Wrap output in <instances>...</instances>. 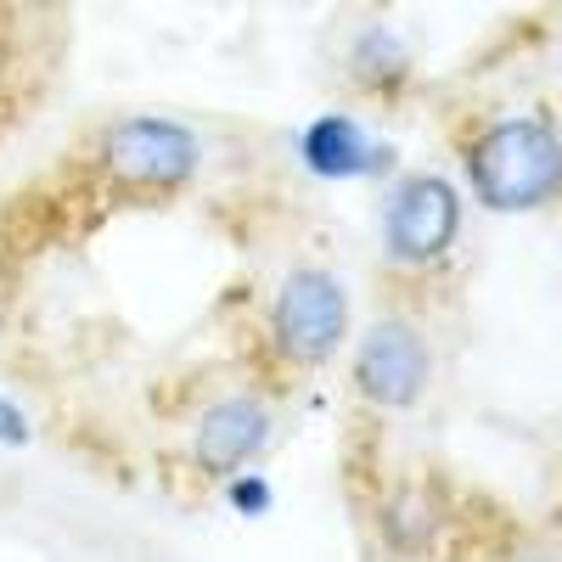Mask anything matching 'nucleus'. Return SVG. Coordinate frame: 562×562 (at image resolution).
Returning <instances> with one entry per match:
<instances>
[{"mask_svg": "<svg viewBox=\"0 0 562 562\" xmlns=\"http://www.w3.org/2000/svg\"><path fill=\"white\" fill-rule=\"evenodd\" d=\"M467 186L490 214H529L562 192V135L546 119H495L467 147Z\"/></svg>", "mask_w": 562, "mask_h": 562, "instance_id": "f257e3e1", "label": "nucleus"}, {"mask_svg": "<svg viewBox=\"0 0 562 562\" xmlns=\"http://www.w3.org/2000/svg\"><path fill=\"white\" fill-rule=\"evenodd\" d=\"M97 164H102V180L130 198H175L198 180L203 140L175 119L130 113L97 135Z\"/></svg>", "mask_w": 562, "mask_h": 562, "instance_id": "f03ea898", "label": "nucleus"}, {"mask_svg": "<svg viewBox=\"0 0 562 562\" xmlns=\"http://www.w3.org/2000/svg\"><path fill=\"white\" fill-rule=\"evenodd\" d=\"M344 338H349L344 281L321 265H299L281 276L276 304H270V349L299 371H315L344 349Z\"/></svg>", "mask_w": 562, "mask_h": 562, "instance_id": "7ed1b4c3", "label": "nucleus"}, {"mask_svg": "<svg viewBox=\"0 0 562 562\" xmlns=\"http://www.w3.org/2000/svg\"><path fill=\"white\" fill-rule=\"evenodd\" d=\"M461 237V192L445 175H405L383 203V248L405 270L439 265Z\"/></svg>", "mask_w": 562, "mask_h": 562, "instance_id": "20e7f679", "label": "nucleus"}, {"mask_svg": "<svg viewBox=\"0 0 562 562\" xmlns=\"http://www.w3.org/2000/svg\"><path fill=\"white\" fill-rule=\"evenodd\" d=\"M434 383L428 338L411 321H378L355 349V394L378 411H411Z\"/></svg>", "mask_w": 562, "mask_h": 562, "instance_id": "39448f33", "label": "nucleus"}, {"mask_svg": "<svg viewBox=\"0 0 562 562\" xmlns=\"http://www.w3.org/2000/svg\"><path fill=\"white\" fill-rule=\"evenodd\" d=\"M270 405L254 400V394H225L214 400L203 416H198V434H192V467L203 479L225 484L231 473L254 467L270 445Z\"/></svg>", "mask_w": 562, "mask_h": 562, "instance_id": "423d86ee", "label": "nucleus"}, {"mask_svg": "<svg viewBox=\"0 0 562 562\" xmlns=\"http://www.w3.org/2000/svg\"><path fill=\"white\" fill-rule=\"evenodd\" d=\"M299 158H304V169L321 175V180H360V175H383V169L394 164V153L378 147V140L366 135V124L349 119V113H321V119H310L304 135H299Z\"/></svg>", "mask_w": 562, "mask_h": 562, "instance_id": "0eeeda50", "label": "nucleus"}, {"mask_svg": "<svg viewBox=\"0 0 562 562\" xmlns=\"http://www.w3.org/2000/svg\"><path fill=\"white\" fill-rule=\"evenodd\" d=\"M405 45L389 34V29H371V34H360V45H355V79L360 85H394V79H405Z\"/></svg>", "mask_w": 562, "mask_h": 562, "instance_id": "6e6552de", "label": "nucleus"}, {"mask_svg": "<svg viewBox=\"0 0 562 562\" xmlns=\"http://www.w3.org/2000/svg\"><path fill=\"white\" fill-rule=\"evenodd\" d=\"M225 501H231V512H237V518H265L270 512V501H276V490L265 484V473H231L225 479Z\"/></svg>", "mask_w": 562, "mask_h": 562, "instance_id": "1a4fd4ad", "label": "nucleus"}, {"mask_svg": "<svg viewBox=\"0 0 562 562\" xmlns=\"http://www.w3.org/2000/svg\"><path fill=\"white\" fill-rule=\"evenodd\" d=\"M34 439V428H29V416L7 400V394H0V445H12V450H23Z\"/></svg>", "mask_w": 562, "mask_h": 562, "instance_id": "9d476101", "label": "nucleus"}]
</instances>
